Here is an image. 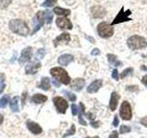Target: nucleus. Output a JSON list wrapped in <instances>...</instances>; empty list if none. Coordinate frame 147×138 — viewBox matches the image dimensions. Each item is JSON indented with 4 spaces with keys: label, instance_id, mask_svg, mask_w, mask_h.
<instances>
[{
    "label": "nucleus",
    "instance_id": "obj_1",
    "mask_svg": "<svg viewBox=\"0 0 147 138\" xmlns=\"http://www.w3.org/2000/svg\"><path fill=\"white\" fill-rule=\"evenodd\" d=\"M9 29L14 33L20 36H27L29 34L30 30L27 23L21 20H12L9 22Z\"/></svg>",
    "mask_w": 147,
    "mask_h": 138
},
{
    "label": "nucleus",
    "instance_id": "obj_2",
    "mask_svg": "<svg viewBox=\"0 0 147 138\" xmlns=\"http://www.w3.org/2000/svg\"><path fill=\"white\" fill-rule=\"evenodd\" d=\"M51 75H52L55 80L62 83L64 85H69L71 83V78L67 74V72L62 67H53L51 69Z\"/></svg>",
    "mask_w": 147,
    "mask_h": 138
},
{
    "label": "nucleus",
    "instance_id": "obj_3",
    "mask_svg": "<svg viewBox=\"0 0 147 138\" xmlns=\"http://www.w3.org/2000/svg\"><path fill=\"white\" fill-rule=\"evenodd\" d=\"M128 47L131 50H139L144 49L147 46V41L144 37L139 35H132L127 40Z\"/></svg>",
    "mask_w": 147,
    "mask_h": 138
},
{
    "label": "nucleus",
    "instance_id": "obj_4",
    "mask_svg": "<svg viewBox=\"0 0 147 138\" xmlns=\"http://www.w3.org/2000/svg\"><path fill=\"white\" fill-rule=\"evenodd\" d=\"M98 33L101 38H109L114 33V30L111 25L107 22H100L98 25Z\"/></svg>",
    "mask_w": 147,
    "mask_h": 138
},
{
    "label": "nucleus",
    "instance_id": "obj_5",
    "mask_svg": "<svg viewBox=\"0 0 147 138\" xmlns=\"http://www.w3.org/2000/svg\"><path fill=\"white\" fill-rule=\"evenodd\" d=\"M131 14V10L128 9L127 11H125V10H124V7H122L121 8V10H119V13L117 14V16L115 17L114 20L111 23V26L119 24V23H122V22H126V21L131 20V18H130Z\"/></svg>",
    "mask_w": 147,
    "mask_h": 138
},
{
    "label": "nucleus",
    "instance_id": "obj_6",
    "mask_svg": "<svg viewBox=\"0 0 147 138\" xmlns=\"http://www.w3.org/2000/svg\"><path fill=\"white\" fill-rule=\"evenodd\" d=\"M119 115L122 120L124 121H130L132 117V112L131 107L128 101H123L121 105V109H119Z\"/></svg>",
    "mask_w": 147,
    "mask_h": 138
},
{
    "label": "nucleus",
    "instance_id": "obj_7",
    "mask_svg": "<svg viewBox=\"0 0 147 138\" xmlns=\"http://www.w3.org/2000/svg\"><path fill=\"white\" fill-rule=\"evenodd\" d=\"M44 18H45V12L39 11L36 14V16L33 18V31L31 34H34L35 32L38 31L42 25L44 24Z\"/></svg>",
    "mask_w": 147,
    "mask_h": 138
},
{
    "label": "nucleus",
    "instance_id": "obj_8",
    "mask_svg": "<svg viewBox=\"0 0 147 138\" xmlns=\"http://www.w3.org/2000/svg\"><path fill=\"white\" fill-rule=\"evenodd\" d=\"M53 103L56 107L58 112L60 113H65L66 110L68 109V102L62 97H55L53 99Z\"/></svg>",
    "mask_w": 147,
    "mask_h": 138
},
{
    "label": "nucleus",
    "instance_id": "obj_9",
    "mask_svg": "<svg viewBox=\"0 0 147 138\" xmlns=\"http://www.w3.org/2000/svg\"><path fill=\"white\" fill-rule=\"evenodd\" d=\"M32 55V48L31 47H27L21 52L20 57L18 59V63L20 64H24L28 61H30Z\"/></svg>",
    "mask_w": 147,
    "mask_h": 138
},
{
    "label": "nucleus",
    "instance_id": "obj_10",
    "mask_svg": "<svg viewBox=\"0 0 147 138\" xmlns=\"http://www.w3.org/2000/svg\"><path fill=\"white\" fill-rule=\"evenodd\" d=\"M56 25L60 28L61 30H72L73 29V24L72 22L65 18H58L56 20Z\"/></svg>",
    "mask_w": 147,
    "mask_h": 138
},
{
    "label": "nucleus",
    "instance_id": "obj_11",
    "mask_svg": "<svg viewBox=\"0 0 147 138\" xmlns=\"http://www.w3.org/2000/svg\"><path fill=\"white\" fill-rule=\"evenodd\" d=\"M71 40V36L69 33H62L61 35H59L58 37L54 39L53 41V44L55 47H57L59 44H63V43H68Z\"/></svg>",
    "mask_w": 147,
    "mask_h": 138
},
{
    "label": "nucleus",
    "instance_id": "obj_12",
    "mask_svg": "<svg viewBox=\"0 0 147 138\" xmlns=\"http://www.w3.org/2000/svg\"><path fill=\"white\" fill-rule=\"evenodd\" d=\"M40 67V62H37V61L31 62L29 64H27L26 67H25L26 74H28V75H29V74L30 75H34V74L37 73V71H38V69Z\"/></svg>",
    "mask_w": 147,
    "mask_h": 138
},
{
    "label": "nucleus",
    "instance_id": "obj_13",
    "mask_svg": "<svg viewBox=\"0 0 147 138\" xmlns=\"http://www.w3.org/2000/svg\"><path fill=\"white\" fill-rule=\"evenodd\" d=\"M102 84H103V81L101 79H96L93 81L88 87H87V92L90 94L96 93V92H98L100 87H102Z\"/></svg>",
    "mask_w": 147,
    "mask_h": 138
},
{
    "label": "nucleus",
    "instance_id": "obj_14",
    "mask_svg": "<svg viewBox=\"0 0 147 138\" xmlns=\"http://www.w3.org/2000/svg\"><path fill=\"white\" fill-rule=\"evenodd\" d=\"M26 124H27L28 129H29V130L32 133H34V135H40V133H41V132H42V129H41V127L39 125L38 123H36L34 122L27 121Z\"/></svg>",
    "mask_w": 147,
    "mask_h": 138
},
{
    "label": "nucleus",
    "instance_id": "obj_15",
    "mask_svg": "<svg viewBox=\"0 0 147 138\" xmlns=\"http://www.w3.org/2000/svg\"><path fill=\"white\" fill-rule=\"evenodd\" d=\"M119 99V95L115 91L112 92L111 96H110V100H109V109L111 112H114V110L117 109Z\"/></svg>",
    "mask_w": 147,
    "mask_h": 138
},
{
    "label": "nucleus",
    "instance_id": "obj_16",
    "mask_svg": "<svg viewBox=\"0 0 147 138\" xmlns=\"http://www.w3.org/2000/svg\"><path fill=\"white\" fill-rule=\"evenodd\" d=\"M73 61H74V56L72 54H68V53L63 54L58 58V63L61 66H68Z\"/></svg>",
    "mask_w": 147,
    "mask_h": 138
},
{
    "label": "nucleus",
    "instance_id": "obj_17",
    "mask_svg": "<svg viewBox=\"0 0 147 138\" xmlns=\"http://www.w3.org/2000/svg\"><path fill=\"white\" fill-rule=\"evenodd\" d=\"M92 15L94 18H103L106 14V10L100 6H95L91 8Z\"/></svg>",
    "mask_w": 147,
    "mask_h": 138
},
{
    "label": "nucleus",
    "instance_id": "obj_18",
    "mask_svg": "<svg viewBox=\"0 0 147 138\" xmlns=\"http://www.w3.org/2000/svg\"><path fill=\"white\" fill-rule=\"evenodd\" d=\"M85 85H86L85 79H83V78H76V79L73 81L72 89H75L76 91H80L85 87Z\"/></svg>",
    "mask_w": 147,
    "mask_h": 138
},
{
    "label": "nucleus",
    "instance_id": "obj_19",
    "mask_svg": "<svg viewBox=\"0 0 147 138\" xmlns=\"http://www.w3.org/2000/svg\"><path fill=\"white\" fill-rule=\"evenodd\" d=\"M79 116H78V119H79V122L80 124H82V125H84V126H86L87 125V123L84 120V118H83V116L84 115H86V112H85V105L83 104L82 102L79 103Z\"/></svg>",
    "mask_w": 147,
    "mask_h": 138
},
{
    "label": "nucleus",
    "instance_id": "obj_20",
    "mask_svg": "<svg viewBox=\"0 0 147 138\" xmlns=\"http://www.w3.org/2000/svg\"><path fill=\"white\" fill-rule=\"evenodd\" d=\"M107 57H108V60H109V64H112V66H121V64H122V63L121 61H119L118 57L115 54L108 53Z\"/></svg>",
    "mask_w": 147,
    "mask_h": 138
},
{
    "label": "nucleus",
    "instance_id": "obj_21",
    "mask_svg": "<svg viewBox=\"0 0 147 138\" xmlns=\"http://www.w3.org/2000/svg\"><path fill=\"white\" fill-rule=\"evenodd\" d=\"M48 99V98L46 96L42 95V94H35L32 96L31 100L33 101L34 103L36 104H40V103H43L45 102L46 100Z\"/></svg>",
    "mask_w": 147,
    "mask_h": 138
},
{
    "label": "nucleus",
    "instance_id": "obj_22",
    "mask_svg": "<svg viewBox=\"0 0 147 138\" xmlns=\"http://www.w3.org/2000/svg\"><path fill=\"white\" fill-rule=\"evenodd\" d=\"M53 12L56 14V15H59V16H63V17H66V16H69L71 13V10L70 9H65V8H62V7H54L53 9Z\"/></svg>",
    "mask_w": 147,
    "mask_h": 138
},
{
    "label": "nucleus",
    "instance_id": "obj_23",
    "mask_svg": "<svg viewBox=\"0 0 147 138\" xmlns=\"http://www.w3.org/2000/svg\"><path fill=\"white\" fill-rule=\"evenodd\" d=\"M50 79L48 77H42L41 78L40 84L39 85V87L43 90H49L50 89Z\"/></svg>",
    "mask_w": 147,
    "mask_h": 138
},
{
    "label": "nucleus",
    "instance_id": "obj_24",
    "mask_svg": "<svg viewBox=\"0 0 147 138\" xmlns=\"http://www.w3.org/2000/svg\"><path fill=\"white\" fill-rule=\"evenodd\" d=\"M10 109L12 112H18L20 110V107H18V97H14L10 101Z\"/></svg>",
    "mask_w": 147,
    "mask_h": 138
},
{
    "label": "nucleus",
    "instance_id": "obj_25",
    "mask_svg": "<svg viewBox=\"0 0 147 138\" xmlns=\"http://www.w3.org/2000/svg\"><path fill=\"white\" fill-rule=\"evenodd\" d=\"M56 3H57V0H45V1L41 4V7H53Z\"/></svg>",
    "mask_w": 147,
    "mask_h": 138
},
{
    "label": "nucleus",
    "instance_id": "obj_26",
    "mask_svg": "<svg viewBox=\"0 0 147 138\" xmlns=\"http://www.w3.org/2000/svg\"><path fill=\"white\" fill-rule=\"evenodd\" d=\"M75 133H76V126H75V124H72V125H71V128L69 129V130L63 135V138H65V137H67V136L73 135Z\"/></svg>",
    "mask_w": 147,
    "mask_h": 138
},
{
    "label": "nucleus",
    "instance_id": "obj_27",
    "mask_svg": "<svg viewBox=\"0 0 147 138\" xmlns=\"http://www.w3.org/2000/svg\"><path fill=\"white\" fill-rule=\"evenodd\" d=\"M132 72H133V69H132L131 67H129V68L125 69V70H123V72L121 73V78L122 79V78H124V77H126V76H128L131 75Z\"/></svg>",
    "mask_w": 147,
    "mask_h": 138
},
{
    "label": "nucleus",
    "instance_id": "obj_28",
    "mask_svg": "<svg viewBox=\"0 0 147 138\" xmlns=\"http://www.w3.org/2000/svg\"><path fill=\"white\" fill-rule=\"evenodd\" d=\"M53 18V15L50 10H46L45 11V18H46V22H47L48 24H50V23L52 22Z\"/></svg>",
    "mask_w": 147,
    "mask_h": 138
},
{
    "label": "nucleus",
    "instance_id": "obj_29",
    "mask_svg": "<svg viewBox=\"0 0 147 138\" xmlns=\"http://www.w3.org/2000/svg\"><path fill=\"white\" fill-rule=\"evenodd\" d=\"M5 87H6V85H5V76L3 74H0V94L5 89Z\"/></svg>",
    "mask_w": 147,
    "mask_h": 138
},
{
    "label": "nucleus",
    "instance_id": "obj_30",
    "mask_svg": "<svg viewBox=\"0 0 147 138\" xmlns=\"http://www.w3.org/2000/svg\"><path fill=\"white\" fill-rule=\"evenodd\" d=\"M8 96H4L2 99H0V108H5L8 102Z\"/></svg>",
    "mask_w": 147,
    "mask_h": 138
},
{
    "label": "nucleus",
    "instance_id": "obj_31",
    "mask_svg": "<svg viewBox=\"0 0 147 138\" xmlns=\"http://www.w3.org/2000/svg\"><path fill=\"white\" fill-rule=\"evenodd\" d=\"M12 0H0V8H6L11 4Z\"/></svg>",
    "mask_w": 147,
    "mask_h": 138
},
{
    "label": "nucleus",
    "instance_id": "obj_32",
    "mask_svg": "<svg viewBox=\"0 0 147 138\" xmlns=\"http://www.w3.org/2000/svg\"><path fill=\"white\" fill-rule=\"evenodd\" d=\"M131 132V127L127 125H121L119 128V133H126Z\"/></svg>",
    "mask_w": 147,
    "mask_h": 138
},
{
    "label": "nucleus",
    "instance_id": "obj_33",
    "mask_svg": "<svg viewBox=\"0 0 147 138\" xmlns=\"http://www.w3.org/2000/svg\"><path fill=\"white\" fill-rule=\"evenodd\" d=\"M64 93H65V95L68 97V99L70 101H76V96L75 94H73V93H71V92H68V91H64Z\"/></svg>",
    "mask_w": 147,
    "mask_h": 138
},
{
    "label": "nucleus",
    "instance_id": "obj_34",
    "mask_svg": "<svg viewBox=\"0 0 147 138\" xmlns=\"http://www.w3.org/2000/svg\"><path fill=\"white\" fill-rule=\"evenodd\" d=\"M71 108H72V113L74 116H76V114H78V112H79V109H78V107L76 104H72Z\"/></svg>",
    "mask_w": 147,
    "mask_h": 138
},
{
    "label": "nucleus",
    "instance_id": "obj_35",
    "mask_svg": "<svg viewBox=\"0 0 147 138\" xmlns=\"http://www.w3.org/2000/svg\"><path fill=\"white\" fill-rule=\"evenodd\" d=\"M111 76H112L113 79H115V80H119V72H118V70H117L116 68H115L114 70L112 71Z\"/></svg>",
    "mask_w": 147,
    "mask_h": 138
},
{
    "label": "nucleus",
    "instance_id": "obj_36",
    "mask_svg": "<svg viewBox=\"0 0 147 138\" xmlns=\"http://www.w3.org/2000/svg\"><path fill=\"white\" fill-rule=\"evenodd\" d=\"M126 90H129V91H138V87L137 86H129L126 87Z\"/></svg>",
    "mask_w": 147,
    "mask_h": 138
},
{
    "label": "nucleus",
    "instance_id": "obj_37",
    "mask_svg": "<svg viewBox=\"0 0 147 138\" xmlns=\"http://www.w3.org/2000/svg\"><path fill=\"white\" fill-rule=\"evenodd\" d=\"M109 138H119V133L117 131H113L111 133H110Z\"/></svg>",
    "mask_w": 147,
    "mask_h": 138
},
{
    "label": "nucleus",
    "instance_id": "obj_38",
    "mask_svg": "<svg viewBox=\"0 0 147 138\" xmlns=\"http://www.w3.org/2000/svg\"><path fill=\"white\" fill-rule=\"evenodd\" d=\"M37 54H38V56H39L40 58H42V57L44 56V54H45V51H44L43 49H40V50L38 51V53H37Z\"/></svg>",
    "mask_w": 147,
    "mask_h": 138
},
{
    "label": "nucleus",
    "instance_id": "obj_39",
    "mask_svg": "<svg viewBox=\"0 0 147 138\" xmlns=\"http://www.w3.org/2000/svg\"><path fill=\"white\" fill-rule=\"evenodd\" d=\"M113 126H115V127H117L118 125H119V118H118V116L117 115H115V117H114V121H113Z\"/></svg>",
    "mask_w": 147,
    "mask_h": 138
},
{
    "label": "nucleus",
    "instance_id": "obj_40",
    "mask_svg": "<svg viewBox=\"0 0 147 138\" xmlns=\"http://www.w3.org/2000/svg\"><path fill=\"white\" fill-rule=\"evenodd\" d=\"M140 122H141L144 126L147 127V116H146V117H144V118H142V119L140 120Z\"/></svg>",
    "mask_w": 147,
    "mask_h": 138
},
{
    "label": "nucleus",
    "instance_id": "obj_41",
    "mask_svg": "<svg viewBox=\"0 0 147 138\" xmlns=\"http://www.w3.org/2000/svg\"><path fill=\"white\" fill-rule=\"evenodd\" d=\"M99 53H100V51H99L98 48L94 49V50L91 52V54H92V55H98V54H99Z\"/></svg>",
    "mask_w": 147,
    "mask_h": 138
},
{
    "label": "nucleus",
    "instance_id": "obj_42",
    "mask_svg": "<svg viewBox=\"0 0 147 138\" xmlns=\"http://www.w3.org/2000/svg\"><path fill=\"white\" fill-rule=\"evenodd\" d=\"M142 84H144V86L147 87V75L144 76V77L142 78Z\"/></svg>",
    "mask_w": 147,
    "mask_h": 138
},
{
    "label": "nucleus",
    "instance_id": "obj_43",
    "mask_svg": "<svg viewBox=\"0 0 147 138\" xmlns=\"http://www.w3.org/2000/svg\"><path fill=\"white\" fill-rule=\"evenodd\" d=\"M53 84L55 86V87H60V85H59V83H57L56 81H55V80H53Z\"/></svg>",
    "mask_w": 147,
    "mask_h": 138
},
{
    "label": "nucleus",
    "instance_id": "obj_44",
    "mask_svg": "<svg viewBox=\"0 0 147 138\" xmlns=\"http://www.w3.org/2000/svg\"><path fill=\"white\" fill-rule=\"evenodd\" d=\"M3 121H4V117H3V115H2V114H0V125H1V124H2Z\"/></svg>",
    "mask_w": 147,
    "mask_h": 138
},
{
    "label": "nucleus",
    "instance_id": "obj_45",
    "mask_svg": "<svg viewBox=\"0 0 147 138\" xmlns=\"http://www.w3.org/2000/svg\"><path fill=\"white\" fill-rule=\"evenodd\" d=\"M141 69H142V70H145V71H147V67H146L145 66H141Z\"/></svg>",
    "mask_w": 147,
    "mask_h": 138
},
{
    "label": "nucleus",
    "instance_id": "obj_46",
    "mask_svg": "<svg viewBox=\"0 0 147 138\" xmlns=\"http://www.w3.org/2000/svg\"><path fill=\"white\" fill-rule=\"evenodd\" d=\"M86 138H99L98 136H95V137H86Z\"/></svg>",
    "mask_w": 147,
    "mask_h": 138
}]
</instances>
